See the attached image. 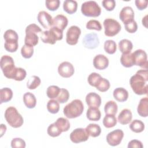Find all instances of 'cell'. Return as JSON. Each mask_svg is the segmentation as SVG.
Here are the masks:
<instances>
[{"label":"cell","instance_id":"15","mask_svg":"<svg viewBox=\"0 0 148 148\" xmlns=\"http://www.w3.org/2000/svg\"><path fill=\"white\" fill-rule=\"evenodd\" d=\"M119 18L122 22L125 24L134 18V11L130 6H125L123 8L119 14Z\"/></svg>","mask_w":148,"mask_h":148},{"label":"cell","instance_id":"3","mask_svg":"<svg viewBox=\"0 0 148 148\" xmlns=\"http://www.w3.org/2000/svg\"><path fill=\"white\" fill-rule=\"evenodd\" d=\"M5 118L7 123L13 128H18L22 126L24 120L17 109L13 106L8 107L5 112Z\"/></svg>","mask_w":148,"mask_h":148},{"label":"cell","instance_id":"7","mask_svg":"<svg viewBox=\"0 0 148 148\" xmlns=\"http://www.w3.org/2000/svg\"><path fill=\"white\" fill-rule=\"evenodd\" d=\"M105 28V35L107 36H114L117 35L121 30V26L120 24L116 20L108 18L103 23Z\"/></svg>","mask_w":148,"mask_h":148},{"label":"cell","instance_id":"46","mask_svg":"<svg viewBox=\"0 0 148 148\" xmlns=\"http://www.w3.org/2000/svg\"><path fill=\"white\" fill-rule=\"evenodd\" d=\"M46 6L50 11L56 10L60 6V1L59 0H47L45 1Z\"/></svg>","mask_w":148,"mask_h":148},{"label":"cell","instance_id":"23","mask_svg":"<svg viewBox=\"0 0 148 148\" xmlns=\"http://www.w3.org/2000/svg\"><path fill=\"white\" fill-rule=\"evenodd\" d=\"M86 116L90 121H98L101 119V113L98 108L89 107L86 112Z\"/></svg>","mask_w":148,"mask_h":148},{"label":"cell","instance_id":"28","mask_svg":"<svg viewBox=\"0 0 148 148\" xmlns=\"http://www.w3.org/2000/svg\"><path fill=\"white\" fill-rule=\"evenodd\" d=\"M13 97V91L8 87L2 88L0 90V103L8 102Z\"/></svg>","mask_w":148,"mask_h":148},{"label":"cell","instance_id":"25","mask_svg":"<svg viewBox=\"0 0 148 148\" xmlns=\"http://www.w3.org/2000/svg\"><path fill=\"white\" fill-rule=\"evenodd\" d=\"M39 42V37L37 35V34L34 32H25V36L24 39L25 45H28L30 46H36Z\"/></svg>","mask_w":148,"mask_h":148},{"label":"cell","instance_id":"6","mask_svg":"<svg viewBox=\"0 0 148 148\" xmlns=\"http://www.w3.org/2000/svg\"><path fill=\"white\" fill-rule=\"evenodd\" d=\"M81 12L85 16L96 17L101 14V8L95 1H88L82 3Z\"/></svg>","mask_w":148,"mask_h":148},{"label":"cell","instance_id":"47","mask_svg":"<svg viewBox=\"0 0 148 148\" xmlns=\"http://www.w3.org/2000/svg\"><path fill=\"white\" fill-rule=\"evenodd\" d=\"M124 24L125 30L130 34L135 33L138 29L137 23L134 20L131 21H129L127 23H125Z\"/></svg>","mask_w":148,"mask_h":148},{"label":"cell","instance_id":"49","mask_svg":"<svg viewBox=\"0 0 148 148\" xmlns=\"http://www.w3.org/2000/svg\"><path fill=\"white\" fill-rule=\"evenodd\" d=\"M25 146V141L20 138H13L11 141V147L13 148H24Z\"/></svg>","mask_w":148,"mask_h":148},{"label":"cell","instance_id":"13","mask_svg":"<svg viewBox=\"0 0 148 148\" xmlns=\"http://www.w3.org/2000/svg\"><path fill=\"white\" fill-rule=\"evenodd\" d=\"M37 19L38 22L45 29L50 28L53 26V18L52 16L46 11H40L38 14Z\"/></svg>","mask_w":148,"mask_h":148},{"label":"cell","instance_id":"27","mask_svg":"<svg viewBox=\"0 0 148 148\" xmlns=\"http://www.w3.org/2000/svg\"><path fill=\"white\" fill-rule=\"evenodd\" d=\"M119 47L122 54L129 53L133 48L132 42L127 39H123L119 42Z\"/></svg>","mask_w":148,"mask_h":148},{"label":"cell","instance_id":"18","mask_svg":"<svg viewBox=\"0 0 148 148\" xmlns=\"http://www.w3.org/2000/svg\"><path fill=\"white\" fill-rule=\"evenodd\" d=\"M132 118V114L131 111L128 109H123L119 113L117 120L122 125H125L131 121Z\"/></svg>","mask_w":148,"mask_h":148},{"label":"cell","instance_id":"45","mask_svg":"<svg viewBox=\"0 0 148 148\" xmlns=\"http://www.w3.org/2000/svg\"><path fill=\"white\" fill-rule=\"evenodd\" d=\"M86 28L99 31L102 29V25L99 21L97 20H90L86 24Z\"/></svg>","mask_w":148,"mask_h":148},{"label":"cell","instance_id":"17","mask_svg":"<svg viewBox=\"0 0 148 148\" xmlns=\"http://www.w3.org/2000/svg\"><path fill=\"white\" fill-rule=\"evenodd\" d=\"M83 43L86 47L89 49L95 48L99 44L98 36L95 34H89L85 36Z\"/></svg>","mask_w":148,"mask_h":148},{"label":"cell","instance_id":"9","mask_svg":"<svg viewBox=\"0 0 148 148\" xmlns=\"http://www.w3.org/2000/svg\"><path fill=\"white\" fill-rule=\"evenodd\" d=\"M81 34V29L76 25L71 26L66 35V42L69 45H75L77 43L79 38Z\"/></svg>","mask_w":148,"mask_h":148},{"label":"cell","instance_id":"36","mask_svg":"<svg viewBox=\"0 0 148 148\" xmlns=\"http://www.w3.org/2000/svg\"><path fill=\"white\" fill-rule=\"evenodd\" d=\"M102 78V76L99 73L96 72H92L88 76L87 81L90 86L96 87V86L100 82Z\"/></svg>","mask_w":148,"mask_h":148},{"label":"cell","instance_id":"40","mask_svg":"<svg viewBox=\"0 0 148 148\" xmlns=\"http://www.w3.org/2000/svg\"><path fill=\"white\" fill-rule=\"evenodd\" d=\"M47 134L51 137H57L60 135L62 131L60 130L58 126L54 123L49 125L47 130Z\"/></svg>","mask_w":148,"mask_h":148},{"label":"cell","instance_id":"5","mask_svg":"<svg viewBox=\"0 0 148 148\" xmlns=\"http://www.w3.org/2000/svg\"><path fill=\"white\" fill-rule=\"evenodd\" d=\"M1 68L4 76L8 78L13 79V76L16 69L14 62L13 58L8 55L2 56L0 61Z\"/></svg>","mask_w":148,"mask_h":148},{"label":"cell","instance_id":"54","mask_svg":"<svg viewBox=\"0 0 148 148\" xmlns=\"http://www.w3.org/2000/svg\"><path fill=\"white\" fill-rule=\"evenodd\" d=\"M6 131V127L3 124H1V137L3 136V135L5 133Z\"/></svg>","mask_w":148,"mask_h":148},{"label":"cell","instance_id":"10","mask_svg":"<svg viewBox=\"0 0 148 148\" xmlns=\"http://www.w3.org/2000/svg\"><path fill=\"white\" fill-rule=\"evenodd\" d=\"M70 139L74 143L86 142L88 139L89 135L85 129L77 128L75 129L70 134Z\"/></svg>","mask_w":148,"mask_h":148},{"label":"cell","instance_id":"8","mask_svg":"<svg viewBox=\"0 0 148 148\" xmlns=\"http://www.w3.org/2000/svg\"><path fill=\"white\" fill-rule=\"evenodd\" d=\"M134 59V65L139 66L143 69H147V56L143 50L138 49L132 53Z\"/></svg>","mask_w":148,"mask_h":148},{"label":"cell","instance_id":"1","mask_svg":"<svg viewBox=\"0 0 148 148\" xmlns=\"http://www.w3.org/2000/svg\"><path fill=\"white\" fill-rule=\"evenodd\" d=\"M148 71L147 69H140L132 76L130 84L133 91L137 95L147 94L148 92Z\"/></svg>","mask_w":148,"mask_h":148},{"label":"cell","instance_id":"52","mask_svg":"<svg viewBox=\"0 0 148 148\" xmlns=\"http://www.w3.org/2000/svg\"><path fill=\"white\" fill-rule=\"evenodd\" d=\"M143 148V145L141 141L137 139H133L129 142L128 148Z\"/></svg>","mask_w":148,"mask_h":148},{"label":"cell","instance_id":"14","mask_svg":"<svg viewBox=\"0 0 148 148\" xmlns=\"http://www.w3.org/2000/svg\"><path fill=\"white\" fill-rule=\"evenodd\" d=\"M93 65L97 69L103 70L108 66L109 60L103 54H98L93 59Z\"/></svg>","mask_w":148,"mask_h":148},{"label":"cell","instance_id":"16","mask_svg":"<svg viewBox=\"0 0 148 148\" xmlns=\"http://www.w3.org/2000/svg\"><path fill=\"white\" fill-rule=\"evenodd\" d=\"M86 102L89 107L99 108L101 104V98L98 94L91 92L87 94Z\"/></svg>","mask_w":148,"mask_h":148},{"label":"cell","instance_id":"12","mask_svg":"<svg viewBox=\"0 0 148 148\" xmlns=\"http://www.w3.org/2000/svg\"><path fill=\"white\" fill-rule=\"evenodd\" d=\"M58 72L62 77L68 78L74 74L75 69L71 63L68 61H64L59 65Z\"/></svg>","mask_w":148,"mask_h":148},{"label":"cell","instance_id":"43","mask_svg":"<svg viewBox=\"0 0 148 148\" xmlns=\"http://www.w3.org/2000/svg\"><path fill=\"white\" fill-rule=\"evenodd\" d=\"M21 54L25 58H31L34 54V48L32 46L24 45L21 47Z\"/></svg>","mask_w":148,"mask_h":148},{"label":"cell","instance_id":"38","mask_svg":"<svg viewBox=\"0 0 148 148\" xmlns=\"http://www.w3.org/2000/svg\"><path fill=\"white\" fill-rule=\"evenodd\" d=\"M18 40H5L4 47L5 50L9 52L13 53L17 51L18 49Z\"/></svg>","mask_w":148,"mask_h":148},{"label":"cell","instance_id":"42","mask_svg":"<svg viewBox=\"0 0 148 148\" xmlns=\"http://www.w3.org/2000/svg\"><path fill=\"white\" fill-rule=\"evenodd\" d=\"M69 98V92L68 90L65 88H61L60 93L58 97L56 98V100L61 103H65L68 101Z\"/></svg>","mask_w":148,"mask_h":148},{"label":"cell","instance_id":"48","mask_svg":"<svg viewBox=\"0 0 148 148\" xmlns=\"http://www.w3.org/2000/svg\"><path fill=\"white\" fill-rule=\"evenodd\" d=\"M3 38L5 40H17L18 39V36L17 32L13 29L6 30L3 34Z\"/></svg>","mask_w":148,"mask_h":148},{"label":"cell","instance_id":"21","mask_svg":"<svg viewBox=\"0 0 148 148\" xmlns=\"http://www.w3.org/2000/svg\"><path fill=\"white\" fill-rule=\"evenodd\" d=\"M138 114L143 117H146L148 116V98L145 97L140 99L137 108Z\"/></svg>","mask_w":148,"mask_h":148},{"label":"cell","instance_id":"53","mask_svg":"<svg viewBox=\"0 0 148 148\" xmlns=\"http://www.w3.org/2000/svg\"><path fill=\"white\" fill-rule=\"evenodd\" d=\"M135 5L136 8L139 10H142L145 9L147 6V1L143 0H136L135 1Z\"/></svg>","mask_w":148,"mask_h":148},{"label":"cell","instance_id":"2","mask_svg":"<svg viewBox=\"0 0 148 148\" xmlns=\"http://www.w3.org/2000/svg\"><path fill=\"white\" fill-rule=\"evenodd\" d=\"M84 110L82 101L76 99L67 104L63 109L64 115L68 119H74L80 116Z\"/></svg>","mask_w":148,"mask_h":148},{"label":"cell","instance_id":"33","mask_svg":"<svg viewBox=\"0 0 148 148\" xmlns=\"http://www.w3.org/2000/svg\"><path fill=\"white\" fill-rule=\"evenodd\" d=\"M60 130L62 132L68 131L70 128V123L69 120L64 117H60L54 123Z\"/></svg>","mask_w":148,"mask_h":148},{"label":"cell","instance_id":"50","mask_svg":"<svg viewBox=\"0 0 148 148\" xmlns=\"http://www.w3.org/2000/svg\"><path fill=\"white\" fill-rule=\"evenodd\" d=\"M102 4L108 11L113 10L116 6V2L114 0H103L102 2Z\"/></svg>","mask_w":148,"mask_h":148},{"label":"cell","instance_id":"55","mask_svg":"<svg viewBox=\"0 0 148 148\" xmlns=\"http://www.w3.org/2000/svg\"><path fill=\"white\" fill-rule=\"evenodd\" d=\"M147 15H146L144 17H143V18H142V21L143 25H144L146 28H147Z\"/></svg>","mask_w":148,"mask_h":148},{"label":"cell","instance_id":"39","mask_svg":"<svg viewBox=\"0 0 148 148\" xmlns=\"http://www.w3.org/2000/svg\"><path fill=\"white\" fill-rule=\"evenodd\" d=\"M60 88L57 86L52 85L48 87L46 91V94L49 98L54 99L56 98L60 91Z\"/></svg>","mask_w":148,"mask_h":148},{"label":"cell","instance_id":"35","mask_svg":"<svg viewBox=\"0 0 148 148\" xmlns=\"http://www.w3.org/2000/svg\"><path fill=\"white\" fill-rule=\"evenodd\" d=\"M47 110L52 113L56 114L60 110V104L59 102L55 99H50L47 103Z\"/></svg>","mask_w":148,"mask_h":148},{"label":"cell","instance_id":"30","mask_svg":"<svg viewBox=\"0 0 148 148\" xmlns=\"http://www.w3.org/2000/svg\"><path fill=\"white\" fill-rule=\"evenodd\" d=\"M118 110V106L116 102L113 101H109L107 102L104 106V111L106 114H114L115 115Z\"/></svg>","mask_w":148,"mask_h":148},{"label":"cell","instance_id":"37","mask_svg":"<svg viewBox=\"0 0 148 148\" xmlns=\"http://www.w3.org/2000/svg\"><path fill=\"white\" fill-rule=\"evenodd\" d=\"M41 83L40 78L35 75L31 76L27 83V87L30 90H34Z\"/></svg>","mask_w":148,"mask_h":148},{"label":"cell","instance_id":"41","mask_svg":"<svg viewBox=\"0 0 148 148\" xmlns=\"http://www.w3.org/2000/svg\"><path fill=\"white\" fill-rule=\"evenodd\" d=\"M27 76L26 71L22 68H16L13 79L16 81H21L24 80Z\"/></svg>","mask_w":148,"mask_h":148},{"label":"cell","instance_id":"20","mask_svg":"<svg viewBox=\"0 0 148 148\" xmlns=\"http://www.w3.org/2000/svg\"><path fill=\"white\" fill-rule=\"evenodd\" d=\"M113 95L114 98L120 102L126 101L128 98V92L127 90L123 87H118L114 89Z\"/></svg>","mask_w":148,"mask_h":148},{"label":"cell","instance_id":"44","mask_svg":"<svg viewBox=\"0 0 148 148\" xmlns=\"http://www.w3.org/2000/svg\"><path fill=\"white\" fill-rule=\"evenodd\" d=\"M110 86V85L109 80L105 78L102 77L95 88L101 92H105L109 90Z\"/></svg>","mask_w":148,"mask_h":148},{"label":"cell","instance_id":"34","mask_svg":"<svg viewBox=\"0 0 148 148\" xmlns=\"http://www.w3.org/2000/svg\"><path fill=\"white\" fill-rule=\"evenodd\" d=\"M104 50L109 54H113L117 50V45L116 42L113 40H107L104 43Z\"/></svg>","mask_w":148,"mask_h":148},{"label":"cell","instance_id":"29","mask_svg":"<svg viewBox=\"0 0 148 148\" xmlns=\"http://www.w3.org/2000/svg\"><path fill=\"white\" fill-rule=\"evenodd\" d=\"M120 62L121 65L125 68H130L134 65V59L132 53L122 54L120 58Z\"/></svg>","mask_w":148,"mask_h":148},{"label":"cell","instance_id":"11","mask_svg":"<svg viewBox=\"0 0 148 148\" xmlns=\"http://www.w3.org/2000/svg\"><path fill=\"white\" fill-rule=\"evenodd\" d=\"M123 137L124 132L120 129H117L108 133L106 136V141L110 146H116L121 142Z\"/></svg>","mask_w":148,"mask_h":148},{"label":"cell","instance_id":"4","mask_svg":"<svg viewBox=\"0 0 148 148\" xmlns=\"http://www.w3.org/2000/svg\"><path fill=\"white\" fill-rule=\"evenodd\" d=\"M63 31L56 27H51L49 30L42 31L40 34L41 40L45 43L54 45L57 40H60L63 37Z\"/></svg>","mask_w":148,"mask_h":148},{"label":"cell","instance_id":"51","mask_svg":"<svg viewBox=\"0 0 148 148\" xmlns=\"http://www.w3.org/2000/svg\"><path fill=\"white\" fill-rule=\"evenodd\" d=\"M25 32H34V33H39L42 32V29L36 24H31L28 25L25 28Z\"/></svg>","mask_w":148,"mask_h":148},{"label":"cell","instance_id":"19","mask_svg":"<svg viewBox=\"0 0 148 148\" xmlns=\"http://www.w3.org/2000/svg\"><path fill=\"white\" fill-rule=\"evenodd\" d=\"M68 20L67 17L62 14H58L53 18V26L57 27L63 31L68 25Z\"/></svg>","mask_w":148,"mask_h":148},{"label":"cell","instance_id":"32","mask_svg":"<svg viewBox=\"0 0 148 148\" xmlns=\"http://www.w3.org/2000/svg\"><path fill=\"white\" fill-rule=\"evenodd\" d=\"M130 128L134 132L140 133L145 130V124L141 120H134L130 124Z\"/></svg>","mask_w":148,"mask_h":148},{"label":"cell","instance_id":"22","mask_svg":"<svg viewBox=\"0 0 148 148\" xmlns=\"http://www.w3.org/2000/svg\"><path fill=\"white\" fill-rule=\"evenodd\" d=\"M23 101L26 107L29 109L34 108L36 104V99L35 96L30 92H27L24 94Z\"/></svg>","mask_w":148,"mask_h":148},{"label":"cell","instance_id":"26","mask_svg":"<svg viewBox=\"0 0 148 148\" xmlns=\"http://www.w3.org/2000/svg\"><path fill=\"white\" fill-rule=\"evenodd\" d=\"M85 130L88 135L93 138L98 136L101 133V128L100 126L97 124H89Z\"/></svg>","mask_w":148,"mask_h":148},{"label":"cell","instance_id":"31","mask_svg":"<svg viewBox=\"0 0 148 148\" xmlns=\"http://www.w3.org/2000/svg\"><path fill=\"white\" fill-rule=\"evenodd\" d=\"M117 122V120L114 114H106L103 119V125L108 128L114 127Z\"/></svg>","mask_w":148,"mask_h":148},{"label":"cell","instance_id":"24","mask_svg":"<svg viewBox=\"0 0 148 148\" xmlns=\"http://www.w3.org/2000/svg\"><path fill=\"white\" fill-rule=\"evenodd\" d=\"M77 8V3L76 1L65 0L63 2L64 10L68 14H73L75 13Z\"/></svg>","mask_w":148,"mask_h":148}]
</instances>
